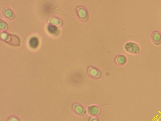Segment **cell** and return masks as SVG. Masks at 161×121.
Listing matches in <instances>:
<instances>
[{"mask_svg": "<svg viewBox=\"0 0 161 121\" xmlns=\"http://www.w3.org/2000/svg\"><path fill=\"white\" fill-rule=\"evenodd\" d=\"M1 38L7 43L13 46H18L20 43V38L15 35H9L6 33H3L1 35Z\"/></svg>", "mask_w": 161, "mask_h": 121, "instance_id": "1", "label": "cell"}, {"mask_svg": "<svg viewBox=\"0 0 161 121\" xmlns=\"http://www.w3.org/2000/svg\"><path fill=\"white\" fill-rule=\"evenodd\" d=\"M126 50L128 53L137 55L141 51L139 45L137 43L130 42L127 43L125 45Z\"/></svg>", "mask_w": 161, "mask_h": 121, "instance_id": "2", "label": "cell"}, {"mask_svg": "<svg viewBox=\"0 0 161 121\" xmlns=\"http://www.w3.org/2000/svg\"><path fill=\"white\" fill-rule=\"evenodd\" d=\"M151 39L152 43L155 45L159 46L161 45V33L158 30L152 32Z\"/></svg>", "mask_w": 161, "mask_h": 121, "instance_id": "3", "label": "cell"}, {"mask_svg": "<svg viewBox=\"0 0 161 121\" xmlns=\"http://www.w3.org/2000/svg\"><path fill=\"white\" fill-rule=\"evenodd\" d=\"M73 108L74 111L78 115L82 116L85 114V108L79 104H74Z\"/></svg>", "mask_w": 161, "mask_h": 121, "instance_id": "4", "label": "cell"}, {"mask_svg": "<svg viewBox=\"0 0 161 121\" xmlns=\"http://www.w3.org/2000/svg\"><path fill=\"white\" fill-rule=\"evenodd\" d=\"M88 112L91 115L96 116L100 114V108L97 106H92L89 108Z\"/></svg>", "mask_w": 161, "mask_h": 121, "instance_id": "5", "label": "cell"}, {"mask_svg": "<svg viewBox=\"0 0 161 121\" xmlns=\"http://www.w3.org/2000/svg\"><path fill=\"white\" fill-rule=\"evenodd\" d=\"M89 74L90 76L97 79L100 76L101 74L98 71L95 69H91L89 71Z\"/></svg>", "mask_w": 161, "mask_h": 121, "instance_id": "6", "label": "cell"}, {"mask_svg": "<svg viewBox=\"0 0 161 121\" xmlns=\"http://www.w3.org/2000/svg\"><path fill=\"white\" fill-rule=\"evenodd\" d=\"M30 46L33 48H35L38 45V40L36 37H33L30 41Z\"/></svg>", "mask_w": 161, "mask_h": 121, "instance_id": "7", "label": "cell"}, {"mask_svg": "<svg viewBox=\"0 0 161 121\" xmlns=\"http://www.w3.org/2000/svg\"><path fill=\"white\" fill-rule=\"evenodd\" d=\"M8 121H20V120L17 117L13 116L9 118Z\"/></svg>", "mask_w": 161, "mask_h": 121, "instance_id": "8", "label": "cell"}, {"mask_svg": "<svg viewBox=\"0 0 161 121\" xmlns=\"http://www.w3.org/2000/svg\"><path fill=\"white\" fill-rule=\"evenodd\" d=\"M49 28V30L52 33H53L57 30L56 28L53 26H51Z\"/></svg>", "mask_w": 161, "mask_h": 121, "instance_id": "9", "label": "cell"}, {"mask_svg": "<svg viewBox=\"0 0 161 121\" xmlns=\"http://www.w3.org/2000/svg\"><path fill=\"white\" fill-rule=\"evenodd\" d=\"M89 121H99L98 119L94 117H92L90 118Z\"/></svg>", "mask_w": 161, "mask_h": 121, "instance_id": "10", "label": "cell"}]
</instances>
